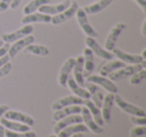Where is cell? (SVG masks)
Instances as JSON below:
<instances>
[{
	"label": "cell",
	"instance_id": "25",
	"mask_svg": "<svg viewBox=\"0 0 146 137\" xmlns=\"http://www.w3.org/2000/svg\"><path fill=\"white\" fill-rule=\"evenodd\" d=\"M113 1L114 0H96V2L84 6L83 10L85 11L86 14H97L104 10L107 6H109Z\"/></svg>",
	"mask_w": 146,
	"mask_h": 137
},
{
	"label": "cell",
	"instance_id": "12",
	"mask_svg": "<svg viewBox=\"0 0 146 137\" xmlns=\"http://www.w3.org/2000/svg\"><path fill=\"white\" fill-rule=\"evenodd\" d=\"M71 1L70 0H64L62 2L57 3V4H44L42 6H40V8L38 9L39 12L44 13V14L50 15V16H54V15L58 14V13L64 11L65 9H67L70 5Z\"/></svg>",
	"mask_w": 146,
	"mask_h": 137
},
{
	"label": "cell",
	"instance_id": "35",
	"mask_svg": "<svg viewBox=\"0 0 146 137\" xmlns=\"http://www.w3.org/2000/svg\"><path fill=\"white\" fill-rule=\"evenodd\" d=\"M130 121H131L134 125H145L146 118H145V116L140 117V116H133V115H131Z\"/></svg>",
	"mask_w": 146,
	"mask_h": 137
},
{
	"label": "cell",
	"instance_id": "19",
	"mask_svg": "<svg viewBox=\"0 0 146 137\" xmlns=\"http://www.w3.org/2000/svg\"><path fill=\"white\" fill-rule=\"evenodd\" d=\"M51 16L41 12H33L31 14L24 15L21 19V23L24 24H32V23H50Z\"/></svg>",
	"mask_w": 146,
	"mask_h": 137
},
{
	"label": "cell",
	"instance_id": "26",
	"mask_svg": "<svg viewBox=\"0 0 146 137\" xmlns=\"http://www.w3.org/2000/svg\"><path fill=\"white\" fill-rule=\"evenodd\" d=\"M0 123L4 128L8 129L11 131H16V132H26V131L30 130V126L26 124H23V123L17 122V121L9 120L4 117L0 119Z\"/></svg>",
	"mask_w": 146,
	"mask_h": 137
},
{
	"label": "cell",
	"instance_id": "27",
	"mask_svg": "<svg viewBox=\"0 0 146 137\" xmlns=\"http://www.w3.org/2000/svg\"><path fill=\"white\" fill-rule=\"evenodd\" d=\"M83 105L87 107L90 114H91L92 118L94 119V121H95L99 126L104 125V121L101 115V110H100L90 99H83Z\"/></svg>",
	"mask_w": 146,
	"mask_h": 137
},
{
	"label": "cell",
	"instance_id": "7",
	"mask_svg": "<svg viewBox=\"0 0 146 137\" xmlns=\"http://www.w3.org/2000/svg\"><path fill=\"white\" fill-rule=\"evenodd\" d=\"M85 44L90 50L93 52L94 55L104 59V60H112L114 58V55L112 54L111 51H108L106 49L102 48L99 45V43L93 38V37H86Z\"/></svg>",
	"mask_w": 146,
	"mask_h": 137
},
{
	"label": "cell",
	"instance_id": "5",
	"mask_svg": "<svg viewBox=\"0 0 146 137\" xmlns=\"http://www.w3.org/2000/svg\"><path fill=\"white\" fill-rule=\"evenodd\" d=\"M79 8V5L76 1H71L70 5L67 9H65L64 11L58 13V14L54 15L53 17H51L50 23L53 25H59L62 24V23L66 22L67 20L71 19L72 17H74L77 9Z\"/></svg>",
	"mask_w": 146,
	"mask_h": 137
},
{
	"label": "cell",
	"instance_id": "38",
	"mask_svg": "<svg viewBox=\"0 0 146 137\" xmlns=\"http://www.w3.org/2000/svg\"><path fill=\"white\" fill-rule=\"evenodd\" d=\"M132 1H134L142 9L143 13L146 12V0H132Z\"/></svg>",
	"mask_w": 146,
	"mask_h": 137
},
{
	"label": "cell",
	"instance_id": "44",
	"mask_svg": "<svg viewBox=\"0 0 146 137\" xmlns=\"http://www.w3.org/2000/svg\"><path fill=\"white\" fill-rule=\"evenodd\" d=\"M140 56L142 57V59L146 60V49H143V50H142V53L140 54Z\"/></svg>",
	"mask_w": 146,
	"mask_h": 137
},
{
	"label": "cell",
	"instance_id": "23",
	"mask_svg": "<svg viewBox=\"0 0 146 137\" xmlns=\"http://www.w3.org/2000/svg\"><path fill=\"white\" fill-rule=\"evenodd\" d=\"M81 108H82V106H80V105H70V106L63 107V108L55 111L54 114L52 115V119H53V121L56 122V121L60 120V119L64 118V117L68 116V115L80 114Z\"/></svg>",
	"mask_w": 146,
	"mask_h": 137
},
{
	"label": "cell",
	"instance_id": "46",
	"mask_svg": "<svg viewBox=\"0 0 146 137\" xmlns=\"http://www.w3.org/2000/svg\"><path fill=\"white\" fill-rule=\"evenodd\" d=\"M48 137H58V136H57L56 134H50V135H49Z\"/></svg>",
	"mask_w": 146,
	"mask_h": 137
},
{
	"label": "cell",
	"instance_id": "13",
	"mask_svg": "<svg viewBox=\"0 0 146 137\" xmlns=\"http://www.w3.org/2000/svg\"><path fill=\"white\" fill-rule=\"evenodd\" d=\"M70 105H83V99L79 98L75 95H68V96H64L62 98L57 99L55 102L52 103L51 108H52V110L56 111L63 108V107L70 106Z\"/></svg>",
	"mask_w": 146,
	"mask_h": 137
},
{
	"label": "cell",
	"instance_id": "40",
	"mask_svg": "<svg viewBox=\"0 0 146 137\" xmlns=\"http://www.w3.org/2000/svg\"><path fill=\"white\" fill-rule=\"evenodd\" d=\"M10 57H9L8 54H5L4 56H2L1 58H0V67H2L4 64H6L7 62H9L10 61Z\"/></svg>",
	"mask_w": 146,
	"mask_h": 137
},
{
	"label": "cell",
	"instance_id": "22",
	"mask_svg": "<svg viewBox=\"0 0 146 137\" xmlns=\"http://www.w3.org/2000/svg\"><path fill=\"white\" fill-rule=\"evenodd\" d=\"M66 86L70 89L71 92L73 93V95H75V96L79 97V98H81V99H89L90 98L89 92H88L84 87H81L80 85H78L77 82L74 80L73 77H70V76L68 77Z\"/></svg>",
	"mask_w": 146,
	"mask_h": 137
},
{
	"label": "cell",
	"instance_id": "2",
	"mask_svg": "<svg viewBox=\"0 0 146 137\" xmlns=\"http://www.w3.org/2000/svg\"><path fill=\"white\" fill-rule=\"evenodd\" d=\"M76 16V20H77V23L79 25L80 29L82 30V32L88 37H95L98 36V33L93 27L91 26V24L89 23L87 18V14L85 13V11L83 10V8H78L77 11L75 13Z\"/></svg>",
	"mask_w": 146,
	"mask_h": 137
},
{
	"label": "cell",
	"instance_id": "30",
	"mask_svg": "<svg viewBox=\"0 0 146 137\" xmlns=\"http://www.w3.org/2000/svg\"><path fill=\"white\" fill-rule=\"evenodd\" d=\"M51 3V0H31L30 2L27 3L23 8V14H31V13L35 12L36 10H38L40 8V6L44 4H49Z\"/></svg>",
	"mask_w": 146,
	"mask_h": 137
},
{
	"label": "cell",
	"instance_id": "47",
	"mask_svg": "<svg viewBox=\"0 0 146 137\" xmlns=\"http://www.w3.org/2000/svg\"><path fill=\"white\" fill-rule=\"evenodd\" d=\"M3 43H4V42H3V41H2V40H0V47L2 46V45H3Z\"/></svg>",
	"mask_w": 146,
	"mask_h": 137
},
{
	"label": "cell",
	"instance_id": "33",
	"mask_svg": "<svg viewBox=\"0 0 146 137\" xmlns=\"http://www.w3.org/2000/svg\"><path fill=\"white\" fill-rule=\"evenodd\" d=\"M146 133L145 125H136L134 128L130 130V137H138L142 136Z\"/></svg>",
	"mask_w": 146,
	"mask_h": 137
},
{
	"label": "cell",
	"instance_id": "21",
	"mask_svg": "<svg viewBox=\"0 0 146 137\" xmlns=\"http://www.w3.org/2000/svg\"><path fill=\"white\" fill-rule=\"evenodd\" d=\"M89 129L86 127L85 124L81 123H75V124L69 125V126L63 128L60 132L57 133L58 137H70L71 135L75 134V133H88Z\"/></svg>",
	"mask_w": 146,
	"mask_h": 137
},
{
	"label": "cell",
	"instance_id": "17",
	"mask_svg": "<svg viewBox=\"0 0 146 137\" xmlns=\"http://www.w3.org/2000/svg\"><path fill=\"white\" fill-rule=\"evenodd\" d=\"M84 86L86 87L85 88L86 90L89 92V95H90L89 99L98 107V108H100L102 104V100H103V97H104L103 93L100 90V88L96 84L88 82V81H86V82L84 83Z\"/></svg>",
	"mask_w": 146,
	"mask_h": 137
},
{
	"label": "cell",
	"instance_id": "29",
	"mask_svg": "<svg viewBox=\"0 0 146 137\" xmlns=\"http://www.w3.org/2000/svg\"><path fill=\"white\" fill-rule=\"evenodd\" d=\"M24 51L26 53H30L37 56H47L49 54V49L46 46L41 44H34V43H31L25 47Z\"/></svg>",
	"mask_w": 146,
	"mask_h": 137
},
{
	"label": "cell",
	"instance_id": "20",
	"mask_svg": "<svg viewBox=\"0 0 146 137\" xmlns=\"http://www.w3.org/2000/svg\"><path fill=\"white\" fill-rule=\"evenodd\" d=\"M83 65H84V58L83 55H79L75 58V64L73 66V78L77 82L78 85L84 87V77H83Z\"/></svg>",
	"mask_w": 146,
	"mask_h": 137
},
{
	"label": "cell",
	"instance_id": "45",
	"mask_svg": "<svg viewBox=\"0 0 146 137\" xmlns=\"http://www.w3.org/2000/svg\"><path fill=\"white\" fill-rule=\"evenodd\" d=\"M70 137H83V133H75V134L71 135Z\"/></svg>",
	"mask_w": 146,
	"mask_h": 137
},
{
	"label": "cell",
	"instance_id": "24",
	"mask_svg": "<svg viewBox=\"0 0 146 137\" xmlns=\"http://www.w3.org/2000/svg\"><path fill=\"white\" fill-rule=\"evenodd\" d=\"M83 58H84V65H83V77L86 78L90 74H92L94 70V54L88 47L84 48L83 50Z\"/></svg>",
	"mask_w": 146,
	"mask_h": 137
},
{
	"label": "cell",
	"instance_id": "6",
	"mask_svg": "<svg viewBox=\"0 0 146 137\" xmlns=\"http://www.w3.org/2000/svg\"><path fill=\"white\" fill-rule=\"evenodd\" d=\"M86 81L94 83V84H96L97 86H101L102 88H104L109 93L115 94V93L117 92V87H116V85L114 84L113 81H111L106 76H102V75H98V74H90L88 77H86Z\"/></svg>",
	"mask_w": 146,
	"mask_h": 137
},
{
	"label": "cell",
	"instance_id": "18",
	"mask_svg": "<svg viewBox=\"0 0 146 137\" xmlns=\"http://www.w3.org/2000/svg\"><path fill=\"white\" fill-rule=\"evenodd\" d=\"M81 122H82V117L80 114L68 115V116L56 121V124L53 127V132H54L55 134H57V133L60 132L63 128L69 126V125L75 124V123H81Z\"/></svg>",
	"mask_w": 146,
	"mask_h": 137
},
{
	"label": "cell",
	"instance_id": "11",
	"mask_svg": "<svg viewBox=\"0 0 146 137\" xmlns=\"http://www.w3.org/2000/svg\"><path fill=\"white\" fill-rule=\"evenodd\" d=\"M31 43H34V36L29 34V35H27V36L23 37V38L14 41L13 44L9 47V50H8V53H7V54L9 55L10 58H14V57L18 54V52H20L21 50H23L25 47L28 46V45L31 44Z\"/></svg>",
	"mask_w": 146,
	"mask_h": 137
},
{
	"label": "cell",
	"instance_id": "41",
	"mask_svg": "<svg viewBox=\"0 0 146 137\" xmlns=\"http://www.w3.org/2000/svg\"><path fill=\"white\" fill-rule=\"evenodd\" d=\"M8 109H9V107L7 106V105H5V104L0 105V119L2 118V116L5 113V111H7Z\"/></svg>",
	"mask_w": 146,
	"mask_h": 137
},
{
	"label": "cell",
	"instance_id": "1",
	"mask_svg": "<svg viewBox=\"0 0 146 137\" xmlns=\"http://www.w3.org/2000/svg\"><path fill=\"white\" fill-rule=\"evenodd\" d=\"M114 103H115L116 106H117L120 110H122L123 112L127 113V114H129V115L140 116V117L146 116V113L143 109L136 106V105L127 102V101L124 100L120 95L116 94V93L114 94Z\"/></svg>",
	"mask_w": 146,
	"mask_h": 137
},
{
	"label": "cell",
	"instance_id": "36",
	"mask_svg": "<svg viewBox=\"0 0 146 137\" xmlns=\"http://www.w3.org/2000/svg\"><path fill=\"white\" fill-rule=\"evenodd\" d=\"M11 1L12 0H0V13L5 12L7 9H9Z\"/></svg>",
	"mask_w": 146,
	"mask_h": 137
},
{
	"label": "cell",
	"instance_id": "32",
	"mask_svg": "<svg viewBox=\"0 0 146 137\" xmlns=\"http://www.w3.org/2000/svg\"><path fill=\"white\" fill-rule=\"evenodd\" d=\"M145 77H146V69L142 68L141 70L137 71V72H135L134 74H132L131 76H130L129 82H130V84H132V85H137V84H139V83H141L142 80H143Z\"/></svg>",
	"mask_w": 146,
	"mask_h": 137
},
{
	"label": "cell",
	"instance_id": "28",
	"mask_svg": "<svg viewBox=\"0 0 146 137\" xmlns=\"http://www.w3.org/2000/svg\"><path fill=\"white\" fill-rule=\"evenodd\" d=\"M125 63L122 62L121 60H113L112 59L111 61H109V62H107L106 64H104L103 66L100 68L99 70V75H102V76H108V75L110 74V73L114 72L115 70H117V69L119 68H122V67L125 66Z\"/></svg>",
	"mask_w": 146,
	"mask_h": 137
},
{
	"label": "cell",
	"instance_id": "43",
	"mask_svg": "<svg viewBox=\"0 0 146 137\" xmlns=\"http://www.w3.org/2000/svg\"><path fill=\"white\" fill-rule=\"evenodd\" d=\"M4 131H5V128L2 126V125L0 124V137H5Z\"/></svg>",
	"mask_w": 146,
	"mask_h": 137
},
{
	"label": "cell",
	"instance_id": "39",
	"mask_svg": "<svg viewBox=\"0 0 146 137\" xmlns=\"http://www.w3.org/2000/svg\"><path fill=\"white\" fill-rule=\"evenodd\" d=\"M21 1H22V0H12V1H11V3H10V6H9V8L12 9V10L17 9L19 5H20Z\"/></svg>",
	"mask_w": 146,
	"mask_h": 137
},
{
	"label": "cell",
	"instance_id": "42",
	"mask_svg": "<svg viewBox=\"0 0 146 137\" xmlns=\"http://www.w3.org/2000/svg\"><path fill=\"white\" fill-rule=\"evenodd\" d=\"M145 25H146V19L143 20V23H142V26H141V33L143 36H146V30H145Z\"/></svg>",
	"mask_w": 146,
	"mask_h": 137
},
{
	"label": "cell",
	"instance_id": "14",
	"mask_svg": "<svg viewBox=\"0 0 146 137\" xmlns=\"http://www.w3.org/2000/svg\"><path fill=\"white\" fill-rule=\"evenodd\" d=\"M81 117H82V122H84V124L86 125L89 131L95 133V134H100L103 132V128L102 126H99L97 123L94 121V119L92 118L91 114H90L89 110L86 106H82L81 108Z\"/></svg>",
	"mask_w": 146,
	"mask_h": 137
},
{
	"label": "cell",
	"instance_id": "16",
	"mask_svg": "<svg viewBox=\"0 0 146 137\" xmlns=\"http://www.w3.org/2000/svg\"><path fill=\"white\" fill-rule=\"evenodd\" d=\"M114 104V94L113 93H108L106 96L103 97L101 104V115L103 118L104 123H109L111 121V110Z\"/></svg>",
	"mask_w": 146,
	"mask_h": 137
},
{
	"label": "cell",
	"instance_id": "31",
	"mask_svg": "<svg viewBox=\"0 0 146 137\" xmlns=\"http://www.w3.org/2000/svg\"><path fill=\"white\" fill-rule=\"evenodd\" d=\"M5 137H36V133L32 130L26 131V132H16L5 129L4 131Z\"/></svg>",
	"mask_w": 146,
	"mask_h": 137
},
{
	"label": "cell",
	"instance_id": "9",
	"mask_svg": "<svg viewBox=\"0 0 146 137\" xmlns=\"http://www.w3.org/2000/svg\"><path fill=\"white\" fill-rule=\"evenodd\" d=\"M4 118L9 119V120L17 121V122L23 123V124H26L28 126H33L35 123L34 119L30 116V115L26 114V113L20 112V111L16 110H10L8 109L7 111H5V113L3 114Z\"/></svg>",
	"mask_w": 146,
	"mask_h": 137
},
{
	"label": "cell",
	"instance_id": "4",
	"mask_svg": "<svg viewBox=\"0 0 146 137\" xmlns=\"http://www.w3.org/2000/svg\"><path fill=\"white\" fill-rule=\"evenodd\" d=\"M34 30V27L32 24H24L21 28L17 29V30L13 31L10 33H4L1 35L2 41L5 43H13L14 41L21 39L23 37L27 36V35L31 34Z\"/></svg>",
	"mask_w": 146,
	"mask_h": 137
},
{
	"label": "cell",
	"instance_id": "3",
	"mask_svg": "<svg viewBox=\"0 0 146 137\" xmlns=\"http://www.w3.org/2000/svg\"><path fill=\"white\" fill-rule=\"evenodd\" d=\"M142 69V66L139 64H128V65H125L124 67L122 68H119L117 70H115L114 72L110 73L108 75V78L110 79L111 81L115 82V81H119V80H122L124 78H127V77H130L132 74H134L135 72L137 71L141 70Z\"/></svg>",
	"mask_w": 146,
	"mask_h": 137
},
{
	"label": "cell",
	"instance_id": "34",
	"mask_svg": "<svg viewBox=\"0 0 146 137\" xmlns=\"http://www.w3.org/2000/svg\"><path fill=\"white\" fill-rule=\"evenodd\" d=\"M11 70H12V64L10 62H7L2 67H0V79L8 75Z\"/></svg>",
	"mask_w": 146,
	"mask_h": 137
},
{
	"label": "cell",
	"instance_id": "8",
	"mask_svg": "<svg viewBox=\"0 0 146 137\" xmlns=\"http://www.w3.org/2000/svg\"><path fill=\"white\" fill-rule=\"evenodd\" d=\"M125 28H126V24H124V23H122V22H118L110 29L109 33H108L107 37H106L105 43H104L106 50L112 51V49L115 48L116 41H117L120 34L123 32V30Z\"/></svg>",
	"mask_w": 146,
	"mask_h": 137
},
{
	"label": "cell",
	"instance_id": "15",
	"mask_svg": "<svg viewBox=\"0 0 146 137\" xmlns=\"http://www.w3.org/2000/svg\"><path fill=\"white\" fill-rule=\"evenodd\" d=\"M111 52L114 56L117 57L125 64H139L142 60H144L139 54H130V53L121 50L120 48H113Z\"/></svg>",
	"mask_w": 146,
	"mask_h": 137
},
{
	"label": "cell",
	"instance_id": "37",
	"mask_svg": "<svg viewBox=\"0 0 146 137\" xmlns=\"http://www.w3.org/2000/svg\"><path fill=\"white\" fill-rule=\"evenodd\" d=\"M9 47H10V44H9V43H3L2 46L0 47V58L8 53Z\"/></svg>",
	"mask_w": 146,
	"mask_h": 137
},
{
	"label": "cell",
	"instance_id": "10",
	"mask_svg": "<svg viewBox=\"0 0 146 137\" xmlns=\"http://www.w3.org/2000/svg\"><path fill=\"white\" fill-rule=\"evenodd\" d=\"M75 64V58L74 57H69L64 63L61 66L60 71H59L58 74V84L60 85L61 87H66V83H67V79L70 76V73L73 69V66Z\"/></svg>",
	"mask_w": 146,
	"mask_h": 137
}]
</instances>
